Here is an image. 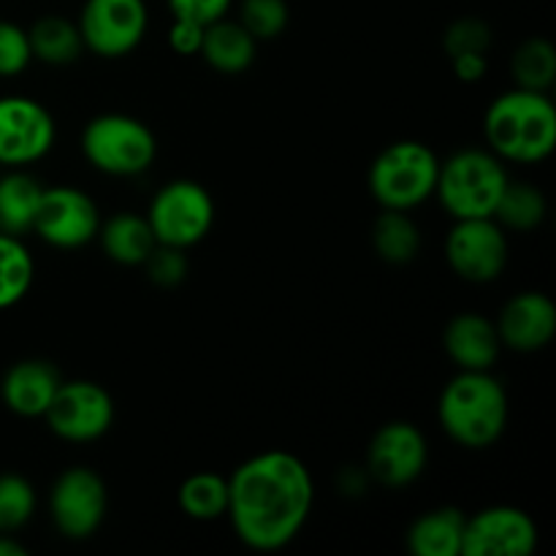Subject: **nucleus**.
Wrapping results in <instances>:
<instances>
[{"label":"nucleus","instance_id":"dca6fc26","mask_svg":"<svg viewBox=\"0 0 556 556\" xmlns=\"http://www.w3.org/2000/svg\"><path fill=\"white\" fill-rule=\"evenodd\" d=\"M494 326L503 345L519 353L541 351L556 334V307L546 293L525 291L505 304Z\"/></svg>","mask_w":556,"mask_h":556},{"label":"nucleus","instance_id":"39448f33","mask_svg":"<svg viewBox=\"0 0 556 556\" xmlns=\"http://www.w3.org/2000/svg\"><path fill=\"white\" fill-rule=\"evenodd\" d=\"M438 172V155L424 141H394L372 161L369 193L383 210L410 212L432 199Z\"/></svg>","mask_w":556,"mask_h":556},{"label":"nucleus","instance_id":"f03ea898","mask_svg":"<svg viewBox=\"0 0 556 556\" xmlns=\"http://www.w3.org/2000/svg\"><path fill=\"white\" fill-rule=\"evenodd\" d=\"M483 134L500 161L532 163L546 161L556 147V109L548 92L516 90L492 101L483 117Z\"/></svg>","mask_w":556,"mask_h":556},{"label":"nucleus","instance_id":"412c9836","mask_svg":"<svg viewBox=\"0 0 556 556\" xmlns=\"http://www.w3.org/2000/svg\"><path fill=\"white\" fill-rule=\"evenodd\" d=\"M98 239H101L106 258L123 266H141L157 244L147 217L134 215V212H119V215L101 223Z\"/></svg>","mask_w":556,"mask_h":556},{"label":"nucleus","instance_id":"c756f323","mask_svg":"<svg viewBox=\"0 0 556 556\" xmlns=\"http://www.w3.org/2000/svg\"><path fill=\"white\" fill-rule=\"evenodd\" d=\"M239 25L255 41H271L288 27V3L286 0H242Z\"/></svg>","mask_w":556,"mask_h":556},{"label":"nucleus","instance_id":"c9c22d12","mask_svg":"<svg viewBox=\"0 0 556 556\" xmlns=\"http://www.w3.org/2000/svg\"><path fill=\"white\" fill-rule=\"evenodd\" d=\"M451 65H454V74L459 81H467V85H476V81H481L483 76H486V54H456V58H451Z\"/></svg>","mask_w":556,"mask_h":556},{"label":"nucleus","instance_id":"4be33fe9","mask_svg":"<svg viewBox=\"0 0 556 556\" xmlns=\"http://www.w3.org/2000/svg\"><path fill=\"white\" fill-rule=\"evenodd\" d=\"M43 185L27 172L11 168L0 177V231L11 237H25L33 231Z\"/></svg>","mask_w":556,"mask_h":556},{"label":"nucleus","instance_id":"423d86ee","mask_svg":"<svg viewBox=\"0 0 556 556\" xmlns=\"http://www.w3.org/2000/svg\"><path fill=\"white\" fill-rule=\"evenodd\" d=\"M87 163L109 177H139L152 166L157 141L141 119L130 114H98L81 130Z\"/></svg>","mask_w":556,"mask_h":556},{"label":"nucleus","instance_id":"2f4dec72","mask_svg":"<svg viewBox=\"0 0 556 556\" xmlns=\"http://www.w3.org/2000/svg\"><path fill=\"white\" fill-rule=\"evenodd\" d=\"M147 269L155 286L161 288H174L188 277V258H185V250L168 248V244H155V250L150 253V258L141 264Z\"/></svg>","mask_w":556,"mask_h":556},{"label":"nucleus","instance_id":"9b49d317","mask_svg":"<svg viewBox=\"0 0 556 556\" xmlns=\"http://www.w3.org/2000/svg\"><path fill=\"white\" fill-rule=\"evenodd\" d=\"M445 258L451 269L467 282H492L508 264V239L494 217L456 220L445 239Z\"/></svg>","mask_w":556,"mask_h":556},{"label":"nucleus","instance_id":"20e7f679","mask_svg":"<svg viewBox=\"0 0 556 556\" xmlns=\"http://www.w3.org/2000/svg\"><path fill=\"white\" fill-rule=\"evenodd\" d=\"M508 185V172L492 150H462L440 163L434 195L454 220L492 217Z\"/></svg>","mask_w":556,"mask_h":556},{"label":"nucleus","instance_id":"6ab92c4d","mask_svg":"<svg viewBox=\"0 0 556 556\" xmlns=\"http://www.w3.org/2000/svg\"><path fill=\"white\" fill-rule=\"evenodd\" d=\"M467 516L459 508H434L407 530V548L416 556H462Z\"/></svg>","mask_w":556,"mask_h":556},{"label":"nucleus","instance_id":"7ed1b4c3","mask_svg":"<svg viewBox=\"0 0 556 556\" xmlns=\"http://www.w3.org/2000/svg\"><path fill=\"white\" fill-rule=\"evenodd\" d=\"M438 418L456 445L483 451L503 438L508 424V394L489 369H462L440 394Z\"/></svg>","mask_w":556,"mask_h":556},{"label":"nucleus","instance_id":"f257e3e1","mask_svg":"<svg viewBox=\"0 0 556 556\" xmlns=\"http://www.w3.org/2000/svg\"><path fill=\"white\" fill-rule=\"evenodd\" d=\"M313 500L307 465L288 451H264L228 478L226 516L248 548L280 552L307 525Z\"/></svg>","mask_w":556,"mask_h":556},{"label":"nucleus","instance_id":"7c9ffc66","mask_svg":"<svg viewBox=\"0 0 556 556\" xmlns=\"http://www.w3.org/2000/svg\"><path fill=\"white\" fill-rule=\"evenodd\" d=\"M492 27L486 22L476 20V16H465V20H456L454 25L445 30L443 47L448 52V58L456 54H486L492 47Z\"/></svg>","mask_w":556,"mask_h":556},{"label":"nucleus","instance_id":"cd10ccee","mask_svg":"<svg viewBox=\"0 0 556 556\" xmlns=\"http://www.w3.org/2000/svg\"><path fill=\"white\" fill-rule=\"evenodd\" d=\"M510 74L516 87L535 92H548L556 79V52L546 38H530L516 49L510 60Z\"/></svg>","mask_w":556,"mask_h":556},{"label":"nucleus","instance_id":"b1692460","mask_svg":"<svg viewBox=\"0 0 556 556\" xmlns=\"http://www.w3.org/2000/svg\"><path fill=\"white\" fill-rule=\"evenodd\" d=\"M372 248L386 264H410L421 250V233L407 212L383 210L372 226Z\"/></svg>","mask_w":556,"mask_h":556},{"label":"nucleus","instance_id":"f8f14e48","mask_svg":"<svg viewBox=\"0 0 556 556\" xmlns=\"http://www.w3.org/2000/svg\"><path fill=\"white\" fill-rule=\"evenodd\" d=\"M54 136L52 114L36 98H0V166L22 168L41 161L52 150Z\"/></svg>","mask_w":556,"mask_h":556},{"label":"nucleus","instance_id":"aec40b11","mask_svg":"<svg viewBox=\"0 0 556 556\" xmlns=\"http://www.w3.org/2000/svg\"><path fill=\"white\" fill-rule=\"evenodd\" d=\"M255 52H258V41L244 30L239 22L217 20L204 27V41H201V58L220 74H242L253 65Z\"/></svg>","mask_w":556,"mask_h":556},{"label":"nucleus","instance_id":"1a4fd4ad","mask_svg":"<svg viewBox=\"0 0 556 556\" xmlns=\"http://www.w3.org/2000/svg\"><path fill=\"white\" fill-rule=\"evenodd\" d=\"M106 483L90 467H68L49 492V516L68 541H87L106 519Z\"/></svg>","mask_w":556,"mask_h":556},{"label":"nucleus","instance_id":"5701e85b","mask_svg":"<svg viewBox=\"0 0 556 556\" xmlns=\"http://www.w3.org/2000/svg\"><path fill=\"white\" fill-rule=\"evenodd\" d=\"M27 41H30L33 60L47 65H71L85 52V41H81L76 22L58 14L41 16L27 30Z\"/></svg>","mask_w":556,"mask_h":556},{"label":"nucleus","instance_id":"a878e982","mask_svg":"<svg viewBox=\"0 0 556 556\" xmlns=\"http://www.w3.org/2000/svg\"><path fill=\"white\" fill-rule=\"evenodd\" d=\"M177 503L185 516L195 521H215L228 510V478L215 472H195L182 481Z\"/></svg>","mask_w":556,"mask_h":556},{"label":"nucleus","instance_id":"c85d7f7f","mask_svg":"<svg viewBox=\"0 0 556 556\" xmlns=\"http://www.w3.org/2000/svg\"><path fill=\"white\" fill-rule=\"evenodd\" d=\"M36 514V489L16 472L0 476V532H16Z\"/></svg>","mask_w":556,"mask_h":556},{"label":"nucleus","instance_id":"473e14b6","mask_svg":"<svg viewBox=\"0 0 556 556\" xmlns=\"http://www.w3.org/2000/svg\"><path fill=\"white\" fill-rule=\"evenodd\" d=\"M33 52L27 30L9 20H0V76H16L30 65Z\"/></svg>","mask_w":556,"mask_h":556},{"label":"nucleus","instance_id":"a211bd4d","mask_svg":"<svg viewBox=\"0 0 556 556\" xmlns=\"http://www.w3.org/2000/svg\"><path fill=\"white\" fill-rule=\"evenodd\" d=\"M443 345L456 367L483 372V369L494 367L503 342H500L497 326H494L486 315L459 313L456 318H451L448 326H445Z\"/></svg>","mask_w":556,"mask_h":556},{"label":"nucleus","instance_id":"f704fd0d","mask_svg":"<svg viewBox=\"0 0 556 556\" xmlns=\"http://www.w3.org/2000/svg\"><path fill=\"white\" fill-rule=\"evenodd\" d=\"M204 27L193 20H177L174 16L172 30H168V43L177 54H199L201 52V41H204Z\"/></svg>","mask_w":556,"mask_h":556},{"label":"nucleus","instance_id":"6e6552de","mask_svg":"<svg viewBox=\"0 0 556 556\" xmlns=\"http://www.w3.org/2000/svg\"><path fill=\"white\" fill-rule=\"evenodd\" d=\"M76 27L85 49L98 58L117 60L144 41L150 11L144 0H85Z\"/></svg>","mask_w":556,"mask_h":556},{"label":"nucleus","instance_id":"f3484780","mask_svg":"<svg viewBox=\"0 0 556 556\" xmlns=\"http://www.w3.org/2000/svg\"><path fill=\"white\" fill-rule=\"evenodd\" d=\"M63 375L47 358H25L9 367L0 383V396L11 413L22 418H43L49 402L58 394Z\"/></svg>","mask_w":556,"mask_h":556},{"label":"nucleus","instance_id":"72a5a7b5","mask_svg":"<svg viewBox=\"0 0 556 556\" xmlns=\"http://www.w3.org/2000/svg\"><path fill=\"white\" fill-rule=\"evenodd\" d=\"M168 9L177 20H193L199 25H212L223 20L231 9V0H168Z\"/></svg>","mask_w":556,"mask_h":556},{"label":"nucleus","instance_id":"0eeeda50","mask_svg":"<svg viewBox=\"0 0 556 556\" xmlns=\"http://www.w3.org/2000/svg\"><path fill=\"white\" fill-rule=\"evenodd\" d=\"M147 223L157 244L190 250L212 231L215 201L204 185L193 179H174L155 193L147 210Z\"/></svg>","mask_w":556,"mask_h":556},{"label":"nucleus","instance_id":"4468645a","mask_svg":"<svg viewBox=\"0 0 556 556\" xmlns=\"http://www.w3.org/2000/svg\"><path fill=\"white\" fill-rule=\"evenodd\" d=\"M535 548V519L514 505L483 508L465 525L462 556H527Z\"/></svg>","mask_w":556,"mask_h":556},{"label":"nucleus","instance_id":"ddd939ff","mask_svg":"<svg viewBox=\"0 0 556 556\" xmlns=\"http://www.w3.org/2000/svg\"><path fill=\"white\" fill-rule=\"evenodd\" d=\"M101 228V212L96 201L79 188L58 185L43 188L33 231L58 250H76L90 244Z\"/></svg>","mask_w":556,"mask_h":556},{"label":"nucleus","instance_id":"393cba45","mask_svg":"<svg viewBox=\"0 0 556 556\" xmlns=\"http://www.w3.org/2000/svg\"><path fill=\"white\" fill-rule=\"evenodd\" d=\"M36 280V261L22 237L0 231V309L20 304Z\"/></svg>","mask_w":556,"mask_h":556},{"label":"nucleus","instance_id":"2eb2a0df","mask_svg":"<svg viewBox=\"0 0 556 556\" xmlns=\"http://www.w3.org/2000/svg\"><path fill=\"white\" fill-rule=\"evenodd\" d=\"M429 462L427 438L407 421H391L375 432L367 451V472L389 489L410 486Z\"/></svg>","mask_w":556,"mask_h":556},{"label":"nucleus","instance_id":"bb28decb","mask_svg":"<svg viewBox=\"0 0 556 556\" xmlns=\"http://www.w3.org/2000/svg\"><path fill=\"white\" fill-rule=\"evenodd\" d=\"M492 217L510 231H535L546 217V195L535 185L508 179Z\"/></svg>","mask_w":556,"mask_h":556},{"label":"nucleus","instance_id":"9d476101","mask_svg":"<svg viewBox=\"0 0 556 556\" xmlns=\"http://www.w3.org/2000/svg\"><path fill=\"white\" fill-rule=\"evenodd\" d=\"M43 418L60 440L92 443L112 427L114 402L109 391L92 380H63Z\"/></svg>","mask_w":556,"mask_h":556},{"label":"nucleus","instance_id":"e433bc0d","mask_svg":"<svg viewBox=\"0 0 556 556\" xmlns=\"http://www.w3.org/2000/svg\"><path fill=\"white\" fill-rule=\"evenodd\" d=\"M0 556H27V552L11 538V532H0Z\"/></svg>","mask_w":556,"mask_h":556}]
</instances>
